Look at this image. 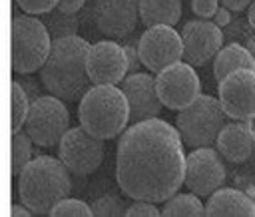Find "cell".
Returning <instances> with one entry per match:
<instances>
[{"mask_svg":"<svg viewBox=\"0 0 255 217\" xmlns=\"http://www.w3.org/2000/svg\"><path fill=\"white\" fill-rule=\"evenodd\" d=\"M243 167L233 171V183L235 187H239L241 191H245L253 201H255V165L245 161L241 163Z\"/></svg>","mask_w":255,"mask_h":217,"instance_id":"obj_28","label":"cell"},{"mask_svg":"<svg viewBox=\"0 0 255 217\" xmlns=\"http://www.w3.org/2000/svg\"><path fill=\"white\" fill-rule=\"evenodd\" d=\"M247 20H249V24L253 26V30H255V0L249 4V8H247Z\"/></svg>","mask_w":255,"mask_h":217,"instance_id":"obj_38","label":"cell"},{"mask_svg":"<svg viewBox=\"0 0 255 217\" xmlns=\"http://www.w3.org/2000/svg\"><path fill=\"white\" fill-rule=\"evenodd\" d=\"M70 129V113L64 100L56 96H40L30 104L24 131L40 147H54Z\"/></svg>","mask_w":255,"mask_h":217,"instance_id":"obj_7","label":"cell"},{"mask_svg":"<svg viewBox=\"0 0 255 217\" xmlns=\"http://www.w3.org/2000/svg\"><path fill=\"white\" fill-rule=\"evenodd\" d=\"M92 211L98 217H120L126 215L128 205L126 201L116 193H104L92 203Z\"/></svg>","mask_w":255,"mask_h":217,"instance_id":"obj_25","label":"cell"},{"mask_svg":"<svg viewBox=\"0 0 255 217\" xmlns=\"http://www.w3.org/2000/svg\"><path fill=\"white\" fill-rule=\"evenodd\" d=\"M18 6L28 14H46L58 6L60 0H16Z\"/></svg>","mask_w":255,"mask_h":217,"instance_id":"obj_31","label":"cell"},{"mask_svg":"<svg viewBox=\"0 0 255 217\" xmlns=\"http://www.w3.org/2000/svg\"><path fill=\"white\" fill-rule=\"evenodd\" d=\"M70 191V169L60 157L40 155L32 159L18 175L20 201L36 215H50Z\"/></svg>","mask_w":255,"mask_h":217,"instance_id":"obj_3","label":"cell"},{"mask_svg":"<svg viewBox=\"0 0 255 217\" xmlns=\"http://www.w3.org/2000/svg\"><path fill=\"white\" fill-rule=\"evenodd\" d=\"M217 151L223 155V159L231 163H245L255 153V131L251 129L249 121H229L221 127L217 141Z\"/></svg>","mask_w":255,"mask_h":217,"instance_id":"obj_17","label":"cell"},{"mask_svg":"<svg viewBox=\"0 0 255 217\" xmlns=\"http://www.w3.org/2000/svg\"><path fill=\"white\" fill-rule=\"evenodd\" d=\"M104 139L92 135L86 127H70L58 143V157L74 175L94 173L104 159Z\"/></svg>","mask_w":255,"mask_h":217,"instance_id":"obj_8","label":"cell"},{"mask_svg":"<svg viewBox=\"0 0 255 217\" xmlns=\"http://www.w3.org/2000/svg\"><path fill=\"white\" fill-rule=\"evenodd\" d=\"M183 60L191 66H205L223 48V28L215 22L195 18L187 20L181 28Z\"/></svg>","mask_w":255,"mask_h":217,"instance_id":"obj_13","label":"cell"},{"mask_svg":"<svg viewBox=\"0 0 255 217\" xmlns=\"http://www.w3.org/2000/svg\"><path fill=\"white\" fill-rule=\"evenodd\" d=\"M161 215L165 217H199L205 215V205L199 201V195L191 193H175L165 199Z\"/></svg>","mask_w":255,"mask_h":217,"instance_id":"obj_22","label":"cell"},{"mask_svg":"<svg viewBox=\"0 0 255 217\" xmlns=\"http://www.w3.org/2000/svg\"><path fill=\"white\" fill-rule=\"evenodd\" d=\"M40 20L48 28L52 42L54 40H60V38H66V36H78V32H80V16L62 12L58 8L42 14Z\"/></svg>","mask_w":255,"mask_h":217,"instance_id":"obj_21","label":"cell"},{"mask_svg":"<svg viewBox=\"0 0 255 217\" xmlns=\"http://www.w3.org/2000/svg\"><path fill=\"white\" fill-rule=\"evenodd\" d=\"M185 177L183 139L171 123L151 117L129 123L118 141L116 179L131 199L165 201Z\"/></svg>","mask_w":255,"mask_h":217,"instance_id":"obj_1","label":"cell"},{"mask_svg":"<svg viewBox=\"0 0 255 217\" xmlns=\"http://www.w3.org/2000/svg\"><path fill=\"white\" fill-rule=\"evenodd\" d=\"M227 113L219 98L199 94L189 106L177 111L175 127L189 149L215 145L221 127L227 123Z\"/></svg>","mask_w":255,"mask_h":217,"instance_id":"obj_5","label":"cell"},{"mask_svg":"<svg viewBox=\"0 0 255 217\" xmlns=\"http://www.w3.org/2000/svg\"><path fill=\"white\" fill-rule=\"evenodd\" d=\"M84 6H86V0H60L56 8L62 12H68V14H78Z\"/></svg>","mask_w":255,"mask_h":217,"instance_id":"obj_34","label":"cell"},{"mask_svg":"<svg viewBox=\"0 0 255 217\" xmlns=\"http://www.w3.org/2000/svg\"><path fill=\"white\" fill-rule=\"evenodd\" d=\"M90 46L82 36H66L52 42V50L40 68V82L52 96L78 102L94 86L88 74Z\"/></svg>","mask_w":255,"mask_h":217,"instance_id":"obj_2","label":"cell"},{"mask_svg":"<svg viewBox=\"0 0 255 217\" xmlns=\"http://www.w3.org/2000/svg\"><path fill=\"white\" fill-rule=\"evenodd\" d=\"M227 177L221 153L209 147H195L185 155V177L183 183L189 191L199 197H209L217 191Z\"/></svg>","mask_w":255,"mask_h":217,"instance_id":"obj_10","label":"cell"},{"mask_svg":"<svg viewBox=\"0 0 255 217\" xmlns=\"http://www.w3.org/2000/svg\"><path fill=\"white\" fill-rule=\"evenodd\" d=\"M241 68L255 70V60H253L249 48L245 44H239V42L223 44V48L213 58V76H215V80L219 82L227 74H231L235 70H241Z\"/></svg>","mask_w":255,"mask_h":217,"instance_id":"obj_19","label":"cell"},{"mask_svg":"<svg viewBox=\"0 0 255 217\" xmlns=\"http://www.w3.org/2000/svg\"><path fill=\"white\" fill-rule=\"evenodd\" d=\"M253 34H255V30H253V26L249 24L247 16H241L239 12L233 14L231 22L223 28V40H225V44H229V42L247 44V40H249Z\"/></svg>","mask_w":255,"mask_h":217,"instance_id":"obj_26","label":"cell"},{"mask_svg":"<svg viewBox=\"0 0 255 217\" xmlns=\"http://www.w3.org/2000/svg\"><path fill=\"white\" fill-rule=\"evenodd\" d=\"M205 215L221 217V215H241L255 217V201L241 191L239 187H219L213 191L205 205Z\"/></svg>","mask_w":255,"mask_h":217,"instance_id":"obj_18","label":"cell"},{"mask_svg":"<svg viewBox=\"0 0 255 217\" xmlns=\"http://www.w3.org/2000/svg\"><path fill=\"white\" fill-rule=\"evenodd\" d=\"M219 10V0H191V12L197 18L209 20Z\"/></svg>","mask_w":255,"mask_h":217,"instance_id":"obj_32","label":"cell"},{"mask_svg":"<svg viewBox=\"0 0 255 217\" xmlns=\"http://www.w3.org/2000/svg\"><path fill=\"white\" fill-rule=\"evenodd\" d=\"M129 104V123L157 117L161 111V100L157 96L155 78L147 72L128 74L120 86Z\"/></svg>","mask_w":255,"mask_h":217,"instance_id":"obj_16","label":"cell"},{"mask_svg":"<svg viewBox=\"0 0 255 217\" xmlns=\"http://www.w3.org/2000/svg\"><path fill=\"white\" fill-rule=\"evenodd\" d=\"M181 18V0H139V20L145 28L173 26Z\"/></svg>","mask_w":255,"mask_h":217,"instance_id":"obj_20","label":"cell"},{"mask_svg":"<svg viewBox=\"0 0 255 217\" xmlns=\"http://www.w3.org/2000/svg\"><path fill=\"white\" fill-rule=\"evenodd\" d=\"M52 217H64V215H74V217H92L94 211H92V205H88L86 201L82 199H70V197H64L50 213Z\"/></svg>","mask_w":255,"mask_h":217,"instance_id":"obj_27","label":"cell"},{"mask_svg":"<svg viewBox=\"0 0 255 217\" xmlns=\"http://www.w3.org/2000/svg\"><path fill=\"white\" fill-rule=\"evenodd\" d=\"M139 20V0H94V22L102 36L128 38Z\"/></svg>","mask_w":255,"mask_h":217,"instance_id":"obj_14","label":"cell"},{"mask_svg":"<svg viewBox=\"0 0 255 217\" xmlns=\"http://www.w3.org/2000/svg\"><path fill=\"white\" fill-rule=\"evenodd\" d=\"M80 125L100 139H112L129 125V104L122 88L94 84L78 106Z\"/></svg>","mask_w":255,"mask_h":217,"instance_id":"obj_4","label":"cell"},{"mask_svg":"<svg viewBox=\"0 0 255 217\" xmlns=\"http://www.w3.org/2000/svg\"><path fill=\"white\" fill-rule=\"evenodd\" d=\"M247 48H249V52H251V56H253V60H255V34L247 40V44H245Z\"/></svg>","mask_w":255,"mask_h":217,"instance_id":"obj_39","label":"cell"},{"mask_svg":"<svg viewBox=\"0 0 255 217\" xmlns=\"http://www.w3.org/2000/svg\"><path fill=\"white\" fill-rule=\"evenodd\" d=\"M217 96L231 119L249 121L255 117V70L241 68L217 84Z\"/></svg>","mask_w":255,"mask_h":217,"instance_id":"obj_12","label":"cell"},{"mask_svg":"<svg viewBox=\"0 0 255 217\" xmlns=\"http://www.w3.org/2000/svg\"><path fill=\"white\" fill-rule=\"evenodd\" d=\"M155 86L161 104L173 111H179L189 106L201 92L199 76L187 62H175L157 72Z\"/></svg>","mask_w":255,"mask_h":217,"instance_id":"obj_9","label":"cell"},{"mask_svg":"<svg viewBox=\"0 0 255 217\" xmlns=\"http://www.w3.org/2000/svg\"><path fill=\"white\" fill-rule=\"evenodd\" d=\"M32 139L24 131H14L12 133V171L14 175H20V171L32 161Z\"/></svg>","mask_w":255,"mask_h":217,"instance_id":"obj_24","label":"cell"},{"mask_svg":"<svg viewBox=\"0 0 255 217\" xmlns=\"http://www.w3.org/2000/svg\"><path fill=\"white\" fill-rule=\"evenodd\" d=\"M126 42L122 44L124 46V52H126V58H128V74H135L139 72V68L143 66L141 64V58H139V38H135L133 34H129L128 38H124Z\"/></svg>","mask_w":255,"mask_h":217,"instance_id":"obj_29","label":"cell"},{"mask_svg":"<svg viewBox=\"0 0 255 217\" xmlns=\"http://www.w3.org/2000/svg\"><path fill=\"white\" fill-rule=\"evenodd\" d=\"M251 2H253V0H219V4L225 6V8L231 10V12H241V10L249 8Z\"/></svg>","mask_w":255,"mask_h":217,"instance_id":"obj_36","label":"cell"},{"mask_svg":"<svg viewBox=\"0 0 255 217\" xmlns=\"http://www.w3.org/2000/svg\"><path fill=\"white\" fill-rule=\"evenodd\" d=\"M126 215H128V217H157V215H161V211L153 205V201L135 199V203L128 205Z\"/></svg>","mask_w":255,"mask_h":217,"instance_id":"obj_30","label":"cell"},{"mask_svg":"<svg viewBox=\"0 0 255 217\" xmlns=\"http://www.w3.org/2000/svg\"><path fill=\"white\" fill-rule=\"evenodd\" d=\"M16 80L20 82V86L24 88V92L28 94V98H30V104L42 96V92H40V84H38L34 78H30L28 74H20V78H16Z\"/></svg>","mask_w":255,"mask_h":217,"instance_id":"obj_33","label":"cell"},{"mask_svg":"<svg viewBox=\"0 0 255 217\" xmlns=\"http://www.w3.org/2000/svg\"><path fill=\"white\" fill-rule=\"evenodd\" d=\"M88 74L92 84H122L128 74L124 46L114 40H98L88 50Z\"/></svg>","mask_w":255,"mask_h":217,"instance_id":"obj_15","label":"cell"},{"mask_svg":"<svg viewBox=\"0 0 255 217\" xmlns=\"http://www.w3.org/2000/svg\"><path fill=\"white\" fill-rule=\"evenodd\" d=\"M249 125H251V129L255 131V117H251V119H249Z\"/></svg>","mask_w":255,"mask_h":217,"instance_id":"obj_40","label":"cell"},{"mask_svg":"<svg viewBox=\"0 0 255 217\" xmlns=\"http://www.w3.org/2000/svg\"><path fill=\"white\" fill-rule=\"evenodd\" d=\"M139 58L149 72H161L163 68L183 58V40L173 26H151L139 36Z\"/></svg>","mask_w":255,"mask_h":217,"instance_id":"obj_11","label":"cell"},{"mask_svg":"<svg viewBox=\"0 0 255 217\" xmlns=\"http://www.w3.org/2000/svg\"><path fill=\"white\" fill-rule=\"evenodd\" d=\"M52 50V38L40 18H12V70L16 74H32L40 70Z\"/></svg>","mask_w":255,"mask_h":217,"instance_id":"obj_6","label":"cell"},{"mask_svg":"<svg viewBox=\"0 0 255 217\" xmlns=\"http://www.w3.org/2000/svg\"><path fill=\"white\" fill-rule=\"evenodd\" d=\"M231 18H233V14H231V10H227L225 6H219V10L215 12V16H213V22L217 24V26H221V28H225L229 22H231Z\"/></svg>","mask_w":255,"mask_h":217,"instance_id":"obj_35","label":"cell"},{"mask_svg":"<svg viewBox=\"0 0 255 217\" xmlns=\"http://www.w3.org/2000/svg\"><path fill=\"white\" fill-rule=\"evenodd\" d=\"M10 92H12V133H14L24 127V121L30 111V98L18 80H12Z\"/></svg>","mask_w":255,"mask_h":217,"instance_id":"obj_23","label":"cell"},{"mask_svg":"<svg viewBox=\"0 0 255 217\" xmlns=\"http://www.w3.org/2000/svg\"><path fill=\"white\" fill-rule=\"evenodd\" d=\"M30 213H32V211H30L24 203H22V205H16V203H14L12 209H10V215H12V217H30Z\"/></svg>","mask_w":255,"mask_h":217,"instance_id":"obj_37","label":"cell"}]
</instances>
